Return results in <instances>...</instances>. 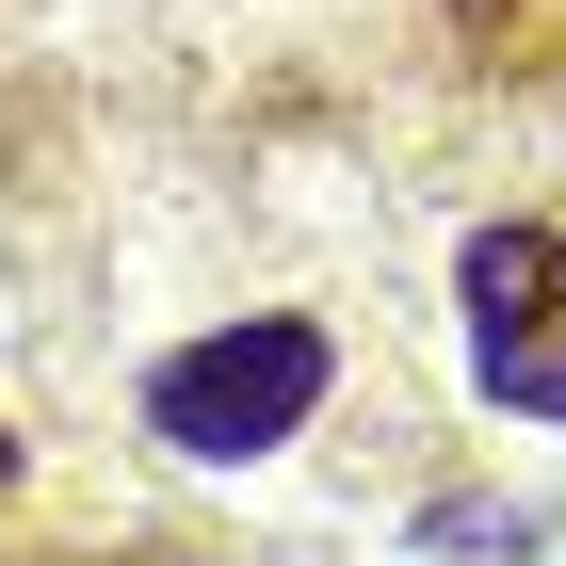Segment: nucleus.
I'll list each match as a JSON object with an SVG mask.
<instances>
[{"instance_id":"f257e3e1","label":"nucleus","mask_w":566,"mask_h":566,"mask_svg":"<svg viewBox=\"0 0 566 566\" xmlns=\"http://www.w3.org/2000/svg\"><path fill=\"white\" fill-rule=\"evenodd\" d=\"M324 389H340V340L307 307H243V324H195V340L146 356L130 421L163 437L178 470H260V453H292L324 421Z\"/></svg>"},{"instance_id":"39448f33","label":"nucleus","mask_w":566,"mask_h":566,"mask_svg":"<svg viewBox=\"0 0 566 566\" xmlns=\"http://www.w3.org/2000/svg\"><path fill=\"white\" fill-rule=\"evenodd\" d=\"M146 566H178V551H146Z\"/></svg>"},{"instance_id":"7ed1b4c3","label":"nucleus","mask_w":566,"mask_h":566,"mask_svg":"<svg viewBox=\"0 0 566 566\" xmlns=\"http://www.w3.org/2000/svg\"><path fill=\"white\" fill-rule=\"evenodd\" d=\"M421 551H502V566H518V551H534V502H437Z\"/></svg>"},{"instance_id":"20e7f679","label":"nucleus","mask_w":566,"mask_h":566,"mask_svg":"<svg viewBox=\"0 0 566 566\" xmlns=\"http://www.w3.org/2000/svg\"><path fill=\"white\" fill-rule=\"evenodd\" d=\"M0 485H17V421H0Z\"/></svg>"},{"instance_id":"f03ea898","label":"nucleus","mask_w":566,"mask_h":566,"mask_svg":"<svg viewBox=\"0 0 566 566\" xmlns=\"http://www.w3.org/2000/svg\"><path fill=\"white\" fill-rule=\"evenodd\" d=\"M453 340H470V389L502 405V421H566V227L551 211L470 227V260H453Z\"/></svg>"}]
</instances>
